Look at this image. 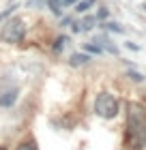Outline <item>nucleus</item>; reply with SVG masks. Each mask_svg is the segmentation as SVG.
I'll return each instance as SVG.
<instances>
[{"mask_svg": "<svg viewBox=\"0 0 146 150\" xmlns=\"http://www.w3.org/2000/svg\"><path fill=\"white\" fill-rule=\"evenodd\" d=\"M129 131L140 146L146 144V114L137 105H129Z\"/></svg>", "mask_w": 146, "mask_h": 150, "instance_id": "nucleus-1", "label": "nucleus"}, {"mask_svg": "<svg viewBox=\"0 0 146 150\" xmlns=\"http://www.w3.org/2000/svg\"><path fill=\"white\" fill-rule=\"evenodd\" d=\"M95 114L103 120H112L118 116V99L110 92H99L95 99Z\"/></svg>", "mask_w": 146, "mask_h": 150, "instance_id": "nucleus-2", "label": "nucleus"}, {"mask_svg": "<svg viewBox=\"0 0 146 150\" xmlns=\"http://www.w3.org/2000/svg\"><path fill=\"white\" fill-rule=\"evenodd\" d=\"M24 37H26V26H24V19H19V17L9 19L2 26V32H0V39L4 43H19Z\"/></svg>", "mask_w": 146, "mask_h": 150, "instance_id": "nucleus-3", "label": "nucleus"}, {"mask_svg": "<svg viewBox=\"0 0 146 150\" xmlns=\"http://www.w3.org/2000/svg\"><path fill=\"white\" fill-rule=\"evenodd\" d=\"M17 88L15 86H6V88H0V105H2V107H11L13 103H15V101H17Z\"/></svg>", "mask_w": 146, "mask_h": 150, "instance_id": "nucleus-4", "label": "nucleus"}, {"mask_svg": "<svg viewBox=\"0 0 146 150\" xmlns=\"http://www.w3.org/2000/svg\"><path fill=\"white\" fill-rule=\"evenodd\" d=\"M93 24H97V17H95V15H88V17L82 19V22L73 24V30H75V32H86V30L93 28Z\"/></svg>", "mask_w": 146, "mask_h": 150, "instance_id": "nucleus-5", "label": "nucleus"}, {"mask_svg": "<svg viewBox=\"0 0 146 150\" xmlns=\"http://www.w3.org/2000/svg\"><path fill=\"white\" fill-rule=\"evenodd\" d=\"M88 56H86V54H73V56H71V64L73 67H80V64H86L88 62Z\"/></svg>", "mask_w": 146, "mask_h": 150, "instance_id": "nucleus-6", "label": "nucleus"}, {"mask_svg": "<svg viewBox=\"0 0 146 150\" xmlns=\"http://www.w3.org/2000/svg\"><path fill=\"white\" fill-rule=\"evenodd\" d=\"M93 4H95V0H82V2H78L75 11H78V13H86V11H88Z\"/></svg>", "mask_w": 146, "mask_h": 150, "instance_id": "nucleus-7", "label": "nucleus"}, {"mask_svg": "<svg viewBox=\"0 0 146 150\" xmlns=\"http://www.w3.org/2000/svg\"><path fill=\"white\" fill-rule=\"evenodd\" d=\"M69 43V37H58L56 39V43H54V52H60V50H65V45Z\"/></svg>", "mask_w": 146, "mask_h": 150, "instance_id": "nucleus-8", "label": "nucleus"}, {"mask_svg": "<svg viewBox=\"0 0 146 150\" xmlns=\"http://www.w3.org/2000/svg\"><path fill=\"white\" fill-rule=\"evenodd\" d=\"M105 28L110 30V32H116V35H122V26L120 24H116V22H110V24H105Z\"/></svg>", "mask_w": 146, "mask_h": 150, "instance_id": "nucleus-9", "label": "nucleus"}, {"mask_svg": "<svg viewBox=\"0 0 146 150\" xmlns=\"http://www.w3.org/2000/svg\"><path fill=\"white\" fill-rule=\"evenodd\" d=\"M17 150H39V148H37V144L30 139V142H24V144H19Z\"/></svg>", "mask_w": 146, "mask_h": 150, "instance_id": "nucleus-10", "label": "nucleus"}, {"mask_svg": "<svg viewBox=\"0 0 146 150\" xmlns=\"http://www.w3.org/2000/svg\"><path fill=\"white\" fill-rule=\"evenodd\" d=\"M15 9H17V4H11V6H9V9H4V11H0V22H2V19H6V17H9V15H11V13H13V11H15Z\"/></svg>", "mask_w": 146, "mask_h": 150, "instance_id": "nucleus-11", "label": "nucleus"}, {"mask_svg": "<svg viewBox=\"0 0 146 150\" xmlns=\"http://www.w3.org/2000/svg\"><path fill=\"white\" fill-rule=\"evenodd\" d=\"M47 4H50L52 13H56V15H60V2H58V0H47Z\"/></svg>", "mask_w": 146, "mask_h": 150, "instance_id": "nucleus-12", "label": "nucleus"}, {"mask_svg": "<svg viewBox=\"0 0 146 150\" xmlns=\"http://www.w3.org/2000/svg\"><path fill=\"white\" fill-rule=\"evenodd\" d=\"M127 75H129V77L133 79V81H137V84H140V81H144V75H142V73H137V71H131V69H129Z\"/></svg>", "mask_w": 146, "mask_h": 150, "instance_id": "nucleus-13", "label": "nucleus"}, {"mask_svg": "<svg viewBox=\"0 0 146 150\" xmlns=\"http://www.w3.org/2000/svg\"><path fill=\"white\" fill-rule=\"evenodd\" d=\"M84 50L90 52V54H97V56L101 54V47H99V45H97V47H95V45H84Z\"/></svg>", "mask_w": 146, "mask_h": 150, "instance_id": "nucleus-14", "label": "nucleus"}, {"mask_svg": "<svg viewBox=\"0 0 146 150\" xmlns=\"http://www.w3.org/2000/svg\"><path fill=\"white\" fill-rule=\"evenodd\" d=\"M95 17H97V19H105V17H108V9H99V13H97Z\"/></svg>", "mask_w": 146, "mask_h": 150, "instance_id": "nucleus-15", "label": "nucleus"}, {"mask_svg": "<svg viewBox=\"0 0 146 150\" xmlns=\"http://www.w3.org/2000/svg\"><path fill=\"white\" fill-rule=\"evenodd\" d=\"M127 47H129V50H133V52H137V50H140V47H137L135 43H131V41H129V43H127Z\"/></svg>", "mask_w": 146, "mask_h": 150, "instance_id": "nucleus-16", "label": "nucleus"}, {"mask_svg": "<svg viewBox=\"0 0 146 150\" xmlns=\"http://www.w3.org/2000/svg\"><path fill=\"white\" fill-rule=\"evenodd\" d=\"M0 150H6V148H4V146H0Z\"/></svg>", "mask_w": 146, "mask_h": 150, "instance_id": "nucleus-17", "label": "nucleus"}]
</instances>
